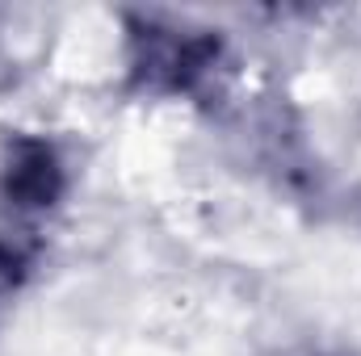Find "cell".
Here are the masks:
<instances>
[{
  "label": "cell",
  "instance_id": "cell-3",
  "mask_svg": "<svg viewBox=\"0 0 361 356\" xmlns=\"http://www.w3.org/2000/svg\"><path fill=\"white\" fill-rule=\"evenodd\" d=\"M25 272H30V252L21 243H13V239L0 235V298H8L21 285Z\"/></svg>",
  "mask_w": 361,
  "mask_h": 356
},
{
  "label": "cell",
  "instance_id": "cell-2",
  "mask_svg": "<svg viewBox=\"0 0 361 356\" xmlns=\"http://www.w3.org/2000/svg\"><path fill=\"white\" fill-rule=\"evenodd\" d=\"M63 189H68V168L47 139H38V134L8 139L4 164H0V193L8 205L51 210V205H59Z\"/></svg>",
  "mask_w": 361,
  "mask_h": 356
},
{
  "label": "cell",
  "instance_id": "cell-1",
  "mask_svg": "<svg viewBox=\"0 0 361 356\" xmlns=\"http://www.w3.org/2000/svg\"><path fill=\"white\" fill-rule=\"evenodd\" d=\"M219 63V38L210 30H185L164 21H139L130 30V72L143 89L180 96L193 92Z\"/></svg>",
  "mask_w": 361,
  "mask_h": 356
}]
</instances>
